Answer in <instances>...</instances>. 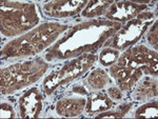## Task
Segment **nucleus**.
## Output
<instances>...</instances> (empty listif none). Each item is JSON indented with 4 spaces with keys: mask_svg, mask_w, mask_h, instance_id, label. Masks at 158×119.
<instances>
[{
    "mask_svg": "<svg viewBox=\"0 0 158 119\" xmlns=\"http://www.w3.org/2000/svg\"><path fill=\"white\" fill-rule=\"evenodd\" d=\"M48 64L41 58L15 63L1 70V93L9 94L21 88L30 85L44 74Z\"/></svg>",
    "mask_w": 158,
    "mask_h": 119,
    "instance_id": "nucleus-4",
    "label": "nucleus"
},
{
    "mask_svg": "<svg viewBox=\"0 0 158 119\" xmlns=\"http://www.w3.org/2000/svg\"><path fill=\"white\" fill-rule=\"evenodd\" d=\"M68 25L48 22L43 23L19 38L12 40L2 49V58L32 56L48 47L61 33L68 30Z\"/></svg>",
    "mask_w": 158,
    "mask_h": 119,
    "instance_id": "nucleus-2",
    "label": "nucleus"
},
{
    "mask_svg": "<svg viewBox=\"0 0 158 119\" xmlns=\"http://www.w3.org/2000/svg\"><path fill=\"white\" fill-rule=\"evenodd\" d=\"M86 105L85 98H64L56 105V112L63 117H75L83 112Z\"/></svg>",
    "mask_w": 158,
    "mask_h": 119,
    "instance_id": "nucleus-12",
    "label": "nucleus"
},
{
    "mask_svg": "<svg viewBox=\"0 0 158 119\" xmlns=\"http://www.w3.org/2000/svg\"><path fill=\"white\" fill-rule=\"evenodd\" d=\"M20 116L23 118H37L42 109V96L37 88H32L19 99Z\"/></svg>",
    "mask_w": 158,
    "mask_h": 119,
    "instance_id": "nucleus-10",
    "label": "nucleus"
},
{
    "mask_svg": "<svg viewBox=\"0 0 158 119\" xmlns=\"http://www.w3.org/2000/svg\"><path fill=\"white\" fill-rule=\"evenodd\" d=\"M117 65L132 68L142 71V73L157 76V53L149 50L144 45H136L127 50L117 60Z\"/></svg>",
    "mask_w": 158,
    "mask_h": 119,
    "instance_id": "nucleus-7",
    "label": "nucleus"
},
{
    "mask_svg": "<svg viewBox=\"0 0 158 119\" xmlns=\"http://www.w3.org/2000/svg\"><path fill=\"white\" fill-rule=\"evenodd\" d=\"M112 76L116 80L117 84L119 85V88L121 91H128L132 87L136 84L140 78L142 77L143 73L142 71L132 68H124L119 67L117 64H113L110 69Z\"/></svg>",
    "mask_w": 158,
    "mask_h": 119,
    "instance_id": "nucleus-11",
    "label": "nucleus"
},
{
    "mask_svg": "<svg viewBox=\"0 0 158 119\" xmlns=\"http://www.w3.org/2000/svg\"><path fill=\"white\" fill-rule=\"evenodd\" d=\"M110 81L109 76L101 69H96L89 75L88 83L94 90H101Z\"/></svg>",
    "mask_w": 158,
    "mask_h": 119,
    "instance_id": "nucleus-16",
    "label": "nucleus"
},
{
    "mask_svg": "<svg viewBox=\"0 0 158 119\" xmlns=\"http://www.w3.org/2000/svg\"><path fill=\"white\" fill-rule=\"evenodd\" d=\"M108 95L112 100H120L122 98V91L119 88L112 87L108 90Z\"/></svg>",
    "mask_w": 158,
    "mask_h": 119,
    "instance_id": "nucleus-22",
    "label": "nucleus"
},
{
    "mask_svg": "<svg viewBox=\"0 0 158 119\" xmlns=\"http://www.w3.org/2000/svg\"><path fill=\"white\" fill-rule=\"evenodd\" d=\"M113 100L109 97V95L104 93H94L89 96L86 100L85 112L89 114H96L100 112H106L113 107Z\"/></svg>",
    "mask_w": 158,
    "mask_h": 119,
    "instance_id": "nucleus-13",
    "label": "nucleus"
},
{
    "mask_svg": "<svg viewBox=\"0 0 158 119\" xmlns=\"http://www.w3.org/2000/svg\"><path fill=\"white\" fill-rule=\"evenodd\" d=\"M39 21L33 3L1 2V33L6 36H16L29 31Z\"/></svg>",
    "mask_w": 158,
    "mask_h": 119,
    "instance_id": "nucleus-3",
    "label": "nucleus"
},
{
    "mask_svg": "<svg viewBox=\"0 0 158 119\" xmlns=\"http://www.w3.org/2000/svg\"><path fill=\"white\" fill-rule=\"evenodd\" d=\"M73 92L76 93V94H81V95H88V92H86L85 88L83 85H74L73 87Z\"/></svg>",
    "mask_w": 158,
    "mask_h": 119,
    "instance_id": "nucleus-23",
    "label": "nucleus"
},
{
    "mask_svg": "<svg viewBox=\"0 0 158 119\" xmlns=\"http://www.w3.org/2000/svg\"><path fill=\"white\" fill-rule=\"evenodd\" d=\"M157 101L147 102L146 105H141L135 112V117H156L158 114Z\"/></svg>",
    "mask_w": 158,
    "mask_h": 119,
    "instance_id": "nucleus-18",
    "label": "nucleus"
},
{
    "mask_svg": "<svg viewBox=\"0 0 158 119\" xmlns=\"http://www.w3.org/2000/svg\"><path fill=\"white\" fill-rule=\"evenodd\" d=\"M120 22L110 20H91L76 25L70 30L69 34L61 38L47 54V59L54 58L67 59L79 57L88 52L93 53L104 41L111 38L121 29Z\"/></svg>",
    "mask_w": 158,
    "mask_h": 119,
    "instance_id": "nucleus-1",
    "label": "nucleus"
},
{
    "mask_svg": "<svg viewBox=\"0 0 158 119\" xmlns=\"http://www.w3.org/2000/svg\"><path fill=\"white\" fill-rule=\"evenodd\" d=\"M157 95V81L152 78H144L137 85L133 98L135 100H146Z\"/></svg>",
    "mask_w": 158,
    "mask_h": 119,
    "instance_id": "nucleus-14",
    "label": "nucleus"
},
{
    "mask_svg": "<svg viewBox=\"0 0 158 119\" xmlns=\"http://www.w3.org/2000/svg\"><path fill=\"white\" fill-rule=\"evenodd\" d=\"M89 2L88 1H52L48 2L43 6L44 14L49 17L56 18H65L74 16L81 11Z\"/></svg>",
    "mask_w": 158,
    "mask_h": 119,
    "instance_id": "nucleus-9",
    "label": "nucleus"
},
{
    "mask_svg": "<svg viewBox=\"0 0 158 119\" xmlns=\"http://www.w3.org/2000/svg\"><path fill=\"white\" fill-rule=\"evenodd\" d=\"M153 18H154L153 13H140L136 18L130 20L126 27L119 30V32L116 33L115 37H112V39L106 41V43L104 44H111L113 49L119 51L136 43L147 31L148 25L153 21Z\"/></svg>",
    "mask_w": 158,
    "mask_h": 119,
    "instance_id": "nucleus-6",
    "label": "nucleus"
},
{
    "mask_svg": "<svg viewBox=\"0 0 158 119\" xmlns=\"http://www.w3.org/2000/svg\"><path fill=\"white\" fill-rule=\"evenodd\" d=\"M143 10H148L147 4H138L134 2H127V1H119L114 2L111 6L104 13V16L106 20L115 22H124L128 20L134 19L136 16L141 13Z\"/></svg>",
    "mask_w": 158,
    "mask_h": 119,
    "instance_id": "nucleus-8",
    "label": "nucleus"
},
{
    "mask_svg": "<svg viewBox=\"0 0 158 119\" xmlns=\"http://www.w3.org/2000/svg\"><path fill=\"white\" fill-rule=\"evenodd\" d=\"M132 108V103H124L121 107H119L116 111H112V112H106L102 114H98L96 117L99 118H120L124 117L126 114L129 112L130 109Z\"/></svg>",
    "mask_w": 158,
    "mask_h": 119,
    "instance_id": "nucleus-19",
    "label": "nucleus"
},
{
    "mask_svg": "<svg viewBox=\"0 0 158 119\" xmlns=\"http://www.w3.org/2000/svg\"><path fill=\"white\" fill-rule=\"evenodd\" d=\"M97 59V55L93 53L83 54L72 61L65 63L61 69L55 71L52 74L48 76L47 79L43 81V88L48 94H52V92L56 90L59 85L64 84L71 80L77 78L78 76L82 75L94 61Z\"/></svg>",
    "mask_w": 158,
    "mask_h": 119,
    "instance_id": "nucleus-5",
    "label": "nucleus"
},
{
    "mask_svg": "<svg viewBox=\"0 0 158 119\" xmlns=\"http://www.w3.org/2000/svg\"><path fill=\"white\" fill-rule=\"evenodd\" d=\"M114 2L113 1H102V0H98V1H91L86 4L85 10H83L81 15L83 17H88V18H93L95 16L102 15L106 12V9L111 6Z\"/></svg>",
    "mask_w": 158,
    "mask_h": 119,
    "instance_id": "nucleus-15",
    "label": "nucleus"
},
{
    "mask_svg": "<svg viewBox=\"0 0 158 119\" xmlns=\"http://www.w3.org/2000/svg\"><path fill=\"white\" fill-rule=\"evenodd\" d=\"M1 118H11V117H15V112L14 109L11 105L6 102L1 103Z\"/></svg>",
    "mask_w": 158,
    "mask_h": 119,
    "instance_id": "nucleus-21",
    "label": "nucleus"
},
{
    "mask_svg": "<svg viewBox=\"0 0 158 119\" xmlns=\"http://www.w3.org/2000/svg\"><path fill=\"white\" fill-rule=\"evenodd\" d=\"M119 56H120V52L113 47H106L99 55V61L101 64L106 65V67H110L113 65L114 63L117 62Z\"/></svg>",
    "mask_w": 158,
    "mask_h": 119,
    "instance_id": "nucleus-17",
    "label": "nucleus"
},
{
    "mask_svg": "<svg viewBox=\"0 0 158 119\" xmlns=\"http://www.w3.org/2000/svg\"><path fill=\"white\" fill-rule=\"evenodd\" d=\"M157 20L155 21V24L152 27V29L150 30L149 34H148V42L152 45L153 47L157 50Z\"/></svg>",
    "mask_w": 158,
    "mask_h": 119,
    "instance_id": "nucleus-20",
    "label": "nucleus"
}]
</instances>
